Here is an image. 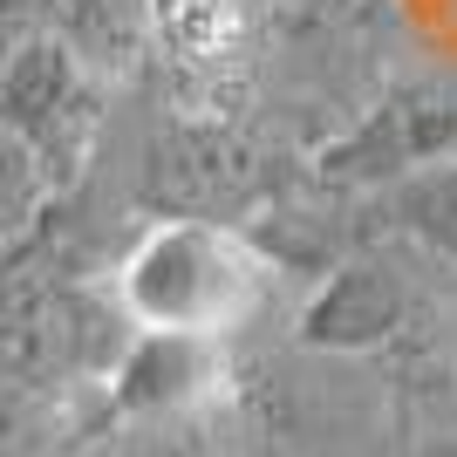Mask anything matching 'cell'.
Instances as JSON below:
<instances>
[{"label": "cell", "instance_id": "obj_1", "mask_svg": "<svg viewBox=\"0 0 457 457\" xmlns=\"http://www.w3.org/2000/svg\"><path fill=\"white\" fill-rule=\"evenodd\" d=\"M116 294L144 335L219 342L253 321L267 294V260L219 219H164L130 246Z\"/></svg>", "mask_w": 457, "mask_h": 457}, {"label": "cell", "instance_id": "obj_2", "mask_svg": "<svg viewBox=\"0 0 457 457\" xmlns=\"http://www.w3.org/2000/svg\"><path fill=\"white\" fill-rule=\"evenodd\" d=\"M103 123V96H96V69L55 35H35L28 48L0 62V130L35 157V171L48 185L82 171V157Z\"/></svg>", "mask_w": 457, "mask_h": 457}, {"label": "cell", "instance_id": "obj_3", "mask_svg": "<svg viewBox=\"0 0 457 457\" xmlns=\"http://www.w3.org/2000/svg\"><path fill=\"white\" fill-rule=\"evenodd\" d=\"M457 157V76H423L396 82L376 110H362L321 157L314 178L342 191H382L423 164H451Z\"/></svg>", "mask_w": 457, "mask_h": 457}, {"label": "cell", "instance_id": "obj_4", "mask_svg": "<svg viewBox=\"0 0 457 457\" xmlns=\"http://www.w3.org/2000/svg\"><path fill=\"white\" fill-rule=\"evenodd\" d=\"M151 35L198 96H232L260 69L267 0H151Z\"/></svg>", "mask_w": 457, "mask_h": 457}, {"label": "cell", "instance_id": "obj_5", "mask_svg": "<svg viewBox=\"0 0 457 457\" xmlns=\"http://www.w3.org/2000/svg\"><path fill=\"white\" fill-rule=\"evenodd\" d=\"M403 314H410V287H403V273H389L382 260H342V267L321 280V294L307 301L301 314V342L307 348H376L389 342L403 328Z\"/></svg>", "mask_w": 457, "mask_h": 457}, {"label": "cell", "instance_id": "obj_6", "mask_svg": "<svg viewBox=\"0 0 457 457\" xmlns=\"http://www.w3.org/2000/svg\"><path fill=\"white\" fill-rule=\"evenodd\" d=\"M55 41H69L96 76H123L151 41V0H41Z\"/></svg>", "mask_w": 457, "mask_h": 457}, {"label": "cell", "instance_id": "obj_7", "mask_svg": "<svg viewBox=\"0 0 457 457\" xmlns=\"http://www.w3.org/2000/svg\"><path fill=\"white\" fill-rule=\"evenodd\" d=\"M212 369V342H191V335H151V342L130 355L123 369V410H178L198 389L191 382Z\"/></svg>", "mask_w": 457, "mask_h": 457}, {"label": "cell", "instance_id": "obj_8", "mask_svg": "<svg viewBox=\"0 0 457 457\" xmlns=\"http://www.w3.org/2000/svg\"><path fill=\"white\" fill-rule=\"evenodd\" d=\"M382 212H389L396 232H410V239H423L430 253L457 260V157L451 164H423V171L382 185Z\"/></svg>", "mask_w": 457, "mask_h": 457}]
</instances>
